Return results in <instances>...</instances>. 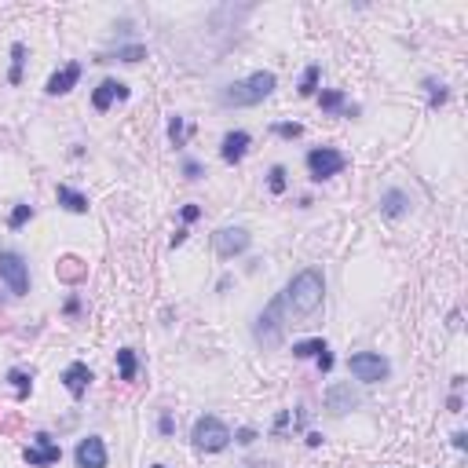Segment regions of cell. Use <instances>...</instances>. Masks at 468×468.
I'll use <instances>...</instances> for the list:
<instances>
[{
  "instance_id": "5b68a950",
  "label": "cell",
  "mask_w": 468,
  "mask_h": 468,
  "mask_svg": "<svg viewBox=\"0 0 468 468\" xmlns=\"http://www.w3.org/2000/svg\"><path fill=\"white\" fill-rule=\"evenodd\" d=\"M348 373L359 384H381V381L392 377V362L384 355H377V351H355V355L348 359Z\"/></svg>"
},
{
  "instance_id": "d4e9b609",
  "label": "cell",
  "mask_w": 468,
  "mask_h": 468,
  "mask_svg": "<svg viewBox=\"0 0 468 468\" xmlns=\"http://www.w3.org/2000/svg\"><path fill=\"white\" fill-rule=\"evenodd\" d=\"M322 351H330V344H326L322 337H315V341H300V344H292V355H297V359H319Z\"/></svg>"
},
{
  "instance_id": "8992f818",
  "label": "cell",
  "mask_w": 468,
  "mask_h": 468,
  "mask_svg": "<svg viewBox=\"0 0 468 468\" xmlns=\"http://www.w3.org/2000/svg\"><path fill=\"white\" fill-rule=\"evenodd\" d=\"M0 282L15 292V297H26L30 292V264L22 260V253L0 249Z\"/></svg>"
},
{
  "instance_id": "f546056e",
  "label": "cell",
  "mask_w": 468,
  "mask_h": 468,
  "mask_svg": "<svg viewBox=\"0 0 468 468\" xmlns=\"http://www.w3.org/2000/svg\"><path fill=\"white\" fill-rule=\"evenodd\" d=\"M275 132L282 136V139H300V136H304V125H297V121H282V125H275Z\"/></svg>"
},
{
  "instance_id": "52a82bcc",
  "label": "cell",
  "mask_w": 468,
  "mask_h": 468,
  "mask_svg": "<svg viewBox=\"0 0 468 468\" xmlns=\"http://www.w3.org/2000/svg\"><path fill=\"white\" fill-rule=\"evenodd\" d=\"M344 169H348V158L341 154V150H333V147L308 150V176H311L315 183L330 180V176H341Z\"/></svg>"
},
{
  "instance_id": "ba28073f",
  "label": "cell",
  "mask_w": 468,
  "mask_h": 468,
  "mask_svg": "<svg viewBox=\"0 0 468 468\" xmlns=\"http://www.w3.org/2000/svg\"><path fill=\"white\" fill-rule=\"evenodd\" d=\"M249 245H253V234L245 227H220L213 234V249H216L220 260H234V256H242Z\"/></svg>"
},
{
  "instance_id": "7a4b0ae2",
  "label": "cell",
  "mask_w": 468,
  "mask_h": 468,
  "mask_svg": "<svg viewBox=\"0 0 468 468\" xmlns=\"http://www.w3.org/2000/svg\"><path fill=\"white\" fill-rule=\"evenodd\" d=\"M275 88H278V77L271 70H256V74H249L245 81L227 85L220 92V103H224V107H260Z\"/></svg>"
},
{
  "instance_id": "e575fe53",
  "label": "cell",
  "mask_w": 468,
  "mask_h": 468,
  "mask_svg": "<svg viewBox=\"0 0 468 468\" xmlns=\"http://www.w3.org/2000/svg\"><path fill=\"white\" fill-rule=\"evenodd\" d=\"M198 216H202V209H198V205H183V224H194Z\"/></svg>"
},
{
  "instance_id": "6da1fadb",
  "label": "cell",
  "mask_w": 468,
  "mask_h": 468,
  "mask_svg": "<svg viewBox=\"0 0 468 468\" xmlns=\"http://www.w3.org/2000/svg\"><path fill=\"white\" fill-rule=\"evenodd\" d=\"M322 297H326V278L319 267H304L289 278V286L282 292L286 308H292V315H300V319H308L322 308Z\"/></svg>"
},
{
  "instance_id": "f35d334b",
  "label": "cell",
  "mask_w": 468,
  "mask_h": 468,
  "mask_svg": "<svg viewBox=\"0 0 468 468\" xmlns=\"http://www.w3.org/2000/svg\"><path fill=\"white\" fill-rule=\"evenodd\" d=\"M150 468H165V465H150Z\"/></svg>"
},
{
  "instance_id": "e0dca14e",
  "label": "cell",
  "mask_w": 468,
  "mask_h": 468,
  "mask_svg": "<svg viewBox=\"0 0 468 468\" xmlns=\"http://www.w3.org/2000/svg\"><path fill=\"white\" fill-rule=\"evenodd\" d=\"M55 198H58V205H63L66 213H77V216L88 213V198L81 194V191H74V187L58 183V187H55Z\"/></svg>"
},
{
  "instance_id": "8fae6325",
  "label": "cell",
  "mask_w": 468,
  "mask_h": 468,
  "mask_svg": "<svg viewBox=\"0 0 468 468\" xmlns=\"http://www.w3.org/2000/svg\"><path fill=\"white\" fill-rule=\"evenodd\" d=\"M253 147V136L245 132V128H234V132H227L224 139H220V158L227 161V165H242V158L249 154Z\"/></svg>"
},
{
  "instance_id": "603a6c76",
  "label": "cell",
  "mask_w": 468,
  "mask_h": 468,
  "mask_svg": "<svg viewBox=\"0 0 468 468\" xmlns=\"http://www.w3.org/2000/svg\"><path fill=\"white\" fill-rule=\"evenodd\" d=\"M117 370H121V381H136V373H139V359H136V351H132V348H121V351H117Z\"/></svg>"
},
{
  "instance_id": "7c38bea8",
  "label": "cell",
  "mask_w": 468,
  "mask_h": 468,
  "mask_svg": "<svg viewBox=\"0 0 468 468\" xmlns=\"http://www.w3.org/2000/svg\"><path fill=\"white\" fill-rule=\"evenodd\" d=\"M128 96H132V92H128L125 81L107 77V81H99V88H96V92H92V107H96L99 114H107L114 99H128Z\"/></svg>"
},
{
  "instance_id": "30bf717a",
  "label": "cell",
  "mask_w": 468,
  "mask_h": 468,
  "mask_svg": "<svg viewBox=\"0 0 468 468\" xmlns=\"http://www.w3.org/2000/svg\"><path fill=\"white\" fill-rule=\"evenodd\" d=\"M74 461L77 468H107V443H103L99 436H85L77 443V450H74Z\"/></svg>"
},
{
  "instance_id": "cb8c5ba5",
  "label": "cell",
  "mask_w": 468,
  "mask_h": 468,
  "mask_svg": "<svg viewBox=\"0 0 468 468\" xmlns=\"http://www.w3.org/2000/svg\"><path fill=\"white\" fill-rule=\"evenodd\" d=\"M55 271H58V278H66V282H81V278H85V267H81L77 256H63Z\"/></svg>"
},
{
  "instance_id": "83f0119b",
  "label": "cell",
  "mask_w": 468,
  "mask_h": 468,
  "mask_svg": "<svg viewBox=\"0 0 468 468\" xmlns=\"http://www.w3.org/2000/svg\"><path fill=\"white\" fill-rule=\"evenodd\" d=\"M33 220V205H26V202H19L15 209H11V216H8V227L11 231H22Z\"/></svg>"
},
{
  "instance_id": "484cf974",
  "label": "cell",
  "mask_w": 468,
  "mask_h": 468,
  "mask_svg": "<svg viewBox=\"0 0 468 468\" xmlns=\"http://www.w3.org/2000/svg\"><path fill=\"white\" fill-rule=\"evenodd\" d=\"M319 77H322V70L319 66H308V70H304V74H300V96L304 99H311L315 96V92H319Z\"/></svg>"
},
{
  "instance_id": "ac0fdd59",
  "label": "cell",
  "mask_w": 468,
  "mask_h": 468,
  "mask_svg": "<svg viewBox=\"0 0 468 468\" xmlns=\"http://www.w3.org/2000/svg\"><path fill=\"white\" fill-rule=\"evenodd\" d=\"M319 107H322L326 114H341V117H351V114H359V107H348L344 92H337V88L322 92V96H319Z\"/></svg>"
},
{
  "instance_id": "74e56055",
  "label": "cell",
  "mask_w": 468,
  "mask_h": 468,
  "mask_svg": "<svg viewBox=\"0 0 468 468\" xmlns=\"http://www.w3.org/2000/svg\"><path fill=\"white\" fill-rule=\"evenodd\" d=\"M77 311H81V300L70 297V300H66V315H77Z\"/></svg>"
},
{
  "instance_id": "7402d4cb",
  "label": "cell",
  "mask_w": 468,
  "mask_h": 468,
  "mask_svg": "<svg viewBox=\"0 0 468 468\" xmlns=\"http://www.w3.org/2000/svg\"><path fill=\"white\" fill-rule=\"evenodd\" d=\"M22 66H26V44L15 41V44H11V70H8L11 85H22Z\"/></svg>"
},
{
  "instance_id": "44dd1931",
  "label": "cell",
  "mask_w": 468,
  "mask_h": 468,
  "mask_svg": "<svg viewBox=\"0 0 468 468\" xmlns=\"http://www.w3.org/2000/svg\"><path fill=\"white\" fill-rule=\"evenodd\" d=\"M8 384H11V388H15V395H19V399H26V395L33 392V373L19 370V366H11V370H8Z\"/></svg>"
},
{
  "instance_id": "f1b7e54d",
  "label": "cell",
  "mask_w": 468,
  "mask_h": 468,
  "mask_svg": "<svg viewBox=\"0 0 468 468\" xmlns=\"http://www.w3.org/2000/svg\"><path fill=\"white\" fill-rule=\"evenodd\" d=\"M267 187H271V194H282L286 191V169L275 165L271 172H267Z\"/></svg>"
},
{
  "instance_id": "4fadbf2b",
  "label": "cell",
  "mask_w": 468,
  "mask_h": 468,
  "mask_svg": "<svg viewBox=\"0 0 468 468\" xmlns=\"http://www.w3.org/2000/svg\"><path fill=\"white\" fill-rule=\"evenodd\" d=\"M88 384H92V370H88V362H70V366L63 370V388H66L70 395H74V399H85Z\"/></svg>"
},
{
  "instance_id": "ffe728a7",
  "label": "cell",
  "mask_w": 468,
  "mask_h": 468,
  "mask_svg": "<svg viewBox=\"0 0 468 468\" xmlns=\"http://www.w3.org/2000/svg\"><path fill=\"white\" fill-rule=\"evenodd\" d=\"M425 92H428V107H432V110L447 107V99H450V88L443 85V81H436V77H425Z\"/></svg>"
},
{
  "instance_id": "2e32d148",
  "label": "cell",
  "mask_w": 468,
  "mask_h": 468,
  "mask_svg": "<svg viewBox=\"0 0 468 468\" xmlns=\"http://www.w3.org/2000/svg\"><path fill=\"white\" fill-rule=\"evenodd\" d=\"M410 194L406 191H399V187H388V191L381 194V213L388 216V220H403L406 213H410Z\"/></svg>"
},
{
  "instance_id": "d6986e66",
  "label": "cell",
  "mask_w": 468,
  "mask_h": 468,
  "mask_svg": "<svg viewBox=\"0 0 468 468\" xmlns=\"http://www.w3.org/2000/svg\"><path fill=\"white\" fill-rule=\"evenodd\" d=\"M114 58H121V63H143V58H147V48H143V44H121V48L99 55L96 63H114Z\"/></svg>"
},
{
  "instance_id": "3957f363",
  "label": "cell",
  "mask_w": 468,
  "mask_h": 468,
  "mask_svg": "<svg viewBox=\"0 0 468 468\" xmlns=\"http://www.w3.org/2000/svg\"><path fill=\"white\" fill-rule=\"evenodd\" d=\"M253 337H256V344L267 348V351L282 344V337H286V300H282V292H278V297L267 304L260 315H256Z\"/></svg>"
},
{
  "instance_id": "5bb4252c",
  "label": "cell",
  "mask_w": 468,
  "mask_h": 468,
  "mask_svg": "<svg viewBox=\"0 0 468 468\" xmlns=\"http://www.w3.org/2000/svg\"><path fill=\"white\" fill-rule=\"evenodd\" d=\"M359 403L362 399H359V392H351V384H330L326 388V410H333V414H348Z\"/></svg>"
},
{
  "instance_id": "836d02e7",
  "label": "cell",
  "mask_w": 468,
  "mask_h": 468,
  "mask_svg": "<svg viewBox=\"0 0 468 468\" xmlns=\"http://www.w3.org/2000/svg\"><path fill=\"white\" fill-rule=\"evenodd\" d=\"M315 362H319V373H330V370H333V355H330V351H322Z\"/></svg>"
},
{
  "instance_id": "9a60e30c",
  "label": "cell",
  "mask_w": 468,
  "mask_h": 468,
  "mask_svg": "<svg viewBox=\"0 0 468 468\" xmlns=\"http://www.w3.org/2000/svg\"><path fill=\"white\" fill-rule=\"evenodd\" d=\"M77 81H81V63H66L63 70H55V74L48 77L44 92H48V96H66V92L74 88Z\"/></svg>"
},
{
  "instance_id": "8d00e7d4",
  "label": "cell",
  "mask_w": 468,
  "mask_h": 468,
  "mask_svg": "<svg viewBox=\"0 0 468 468\" xmlns=\"http://www.w3.org/2000/svg\"><path fill=\"white\" fill-rule=\"evenodd\" d=\"M454 447H458V450L468 447V436H465V432H454Z\"/></svg>"
},
{
  "instance_id": "4316f807",
  "label": "cell",
  "mask_w": 468,
  "mask_h": 468,
  "mask_svg": "<svg viewBox=\"0 0 468 468\" xmlns=\"http://www.w3.org/2000/svg\"><path fill=\"white\" fill-rule=\"evenodd\" d=\"M187 136H191L187 121H183L180 114H172V117H169V143H172V147H183V143H187Z\"/></svg>"
},
{
  "instance_id": "9c48e42d",
  "label": "cell",
  "mask_w": 468,
  "mask_h": 468,
  "mask_svg": "<svg viewBox=\"0 0 468 468\" xmlns=\"http://www.w3.org/2000/svg\"><path fill=\"white\" fill-rule=\"evenodd\" d=\"M22 458H26L30 468H48V465H58L63 450L52 443L48 432H37V436H33V447H26V454H22Z\"/></svg>"
},
{
  "instance_id": "1f68e13d",
  "label": "cell",
  "mask_w": 468,
  "mask_h": 468,
  "mask_svg": "<svg viewBox=\"0 0 468 468\" xmlns=\"http://www.w3.org/2000/svg\"><path fill=\"white\" fill-rule=\"evenodd\" d=\"M231 439L238 443V447H253V443H256V428H238Z\"/></svg>"
},
{
  "instance_id": "277c9868",
  "label": "cell",
  "mask_w": 468,
  "mask_h": 468,
  "mask_svg": "<svg viewBox=\"0 0 468 468\" xmlns=\"http://www.w3.org/2000/svg\"><path fill=\"white\" fill-rule=\"evenodd\" d=\"M191 439H194V447L202 450V454H220V450H227V443H231V428L220 417L205 414V417L194 421Z\"/></svg>"
},
{
  "instance_id": "d6a6232c",
  "label": "cell",
  "mask_w": 468,
  "mask_h": 468,
  "mask_svg": "<svg viewBox=\"0 0 468 468\" xmlns=\"http://www.w3.org/2000/svg\"><path fill=\"white\" fill-rule=\"evenodd\" d=\"M158 432H161V436H172V432H176L172 414H161V417H158Z\"/></svg>"
},
{
  "instance_id": "4dcf8cb0",
  "label": "cell",
  "mask_w": 468,
  "mask_h": 468,
  "mask_svg": "<svg viewBox=\"0 0 468 468\" xmlns=\"http://www.w3.org/2000/svg\"><path fill=\"white\" fill-rule=\"evenodd\" d=\"M183 176H187V180H202V176H205L202 161H194V158H183Z\"/></svg>"
},
{
  "instance_id": "d590c367",
  "label": "cell",
  "mask_w": 468,
  "mask_h": 468,
  "mask_svg": "<svg viewBox=\"0 0 468 468\" xmlns=\"http://www.w3.org/2000/svg\"><path fill=\"white\" fill-rule=\"evenodd\" d=\"M187 234H191V231H187V227H180V231L172 234V249H176V245H183V242H187Z\"/></svg>"
}]
</instances>
